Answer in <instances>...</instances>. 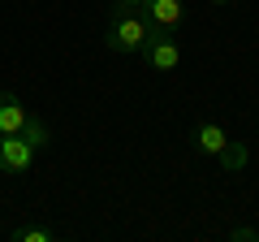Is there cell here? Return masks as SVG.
Returning a JSON list of instances; mask_svg holds the SVG:
<instances>
[{"mask_svg": "<svg viewBox=\"0 0 259 242\" xmlns=\"http://www.w3.org/2000/svg\"><path fill=\"white\" fill-rule=\"evenodd\" d=\"M143 39H147V18L134 13V9H117L112 22H108V30H104V44H108L112 52H121V56L139 52Z\"/></svg>", "mask_w": 259, "mask_h": 242, "instance_id": "6da1fadb", "label": "cell"}, {"mask_svg": "<svg viewBox=\"0 0 259 242\" xmlns=\"http://www.w3.org/2000/svg\"><path fill=\"white\" fill-rule=\"evenodd\" d=\"M143 61H147L156 74H168V69L182 65V44L173 39V30H151L147 26V39H143Z\"/></svg>", "mask_w": 259, "mask_h": 242, "instance_id": "7a4b0ae2", "label": "cell"}, {"mask_svg": "<svg viewBox=\"0 0 259 242\" xmlns=\"http://www.w3.org/2000/svg\"><path fill=\"white\" fill-rule=\"evenodd\" d=\"M39 151L22 134H0V173H30Z\"/></svg>", "mask_w": 259, "mask_h": 242, "instance_id": "3957f363", "label": "cell"}, {"mask_svg": "<svg viewBox=\"0 0 259 242\" xmlns=\"http://www.w3.org/2000/svg\"><path fill=\"white\" fill-rule=\"evenodd\" d=\"M143 18H147L151 30H177L186 22V5L182 0H143Z\"/></svg>", "mask_w": 259, "mask_h": 242, "instance_id": "277c9868", "label": "cell"}, {"mask_svg": "<svg viewBox=\"0 0 259 242\" xmlns=\"http://www.w3.org/2000/svg\"><path fill=\"white\" fill-rule=\"evenodd\" d=\"M26 104L18 100V95L13 91H5V87H0V134H18L22 126H26Z\"/></svg>", "mask_w": 259, "mask_h": 242, "instance_id": "5b68a950", "label": "cell"}, {"mask_svg": "<svg viewBox=\"0 0 259 242\" xmlns=\"http://www.w3.org/2000/svg\"><path fill=\"white\" fill-rule=\"evenodd\" d=\"M225 139H229V134H225L216 121H199V126H194V151H199V156H216V151L225 147Z\"/></svg>", "mask_w": 259, "mask_h": 242, "instance_id": "8992f818", "label": "cell"}, {"mask_svg": "<svg viewBox=\"0 0 259 242\" xmlns=\"http://www.w3.org/2000/svg\"><path fill=\"white\" fill-rule=\"evenodd\" d=\"M246 143H233V139H225V147L216 151V165L225 169V173H238V169H246Z\"/></svg>", "mask_w": 259, "mask_h": 242, "instance_id": "52a82bcc", "label": "cell"}, {"mask_svg": "<svg viewBox=\"0 0 259 242\" xmlns=\"http://www.w3.org/2000/svg\"><path fill=\"white\" fill-rule=\"evenodd\" d=\"M18 134H22V139H26L35 151H48V143H52V130H48V126H44L39 117H26V126H22Z\"/></svg>", "mask_w": 259, "mask_h": 242, "instance_id": "ba28073f", "label": "cell"}, {"mask_svg": "<svg viewBox=\"0 0 259 242\" xmlns=\"http://www.w3.org/2000/svg\"><path fill=\"white\" fill-rule=\"evenodd\" d=\"M56 233L48 229V225H22V229H13V242H52Z\"/></svg>", "mask_w": 259, "mask_h": 242, "instance_id": "9c48e42d", "label": "cell"}, {"mask_svg": "<svg viewBox=\"0 0 259 242\" xmlns=\"http://www.w3.org/2000/svg\"><path fill=\"white\" fill-rule=\"evenodd\" d=\"M229 238L233 242H259V229H255V225H233Z\"/></svg>", "mask_w": 259, "mask_h": 242, "instance_id": "30bf717a", "label": "cell"}, {"mask_svg": "<svg viewBox=\"0 0 259 242\" xmlns=\"http://www.w3.org/2000/svg\"><path fill=\"white\" fill-rule=\"evenodd\" d=\"M117 5H121V9H134V13L143 9V0H117Z\"/></svg>", "mask_w": 259, "mask_h": 242, "instance_id": "8fae6325", "label": "cell"}]
</instances>
